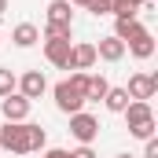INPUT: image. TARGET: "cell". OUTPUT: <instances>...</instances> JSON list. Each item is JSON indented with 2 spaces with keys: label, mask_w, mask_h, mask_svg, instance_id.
Segmentation results:
<instances>
[{
  "label": "cell",
  "mask_w": 158,
  "mask_h": 158,
  "mask_svg": "<svg viewBox=\"0 0 158 158\" xmlns=\"http://www.w3.org/2000/svg\"><path fill=\"white\" fill-rule=\"evenodd\" d=\"M125 121H129V132L136 136V140H151L155 136V110H151V103H143V99H132L125 110Z\"/></svg>",
  "instance_id": "cell-1"
},
{
  "label": "cell",
  "mask_w": 158,
  "mask_h": 158,
  "mask_svg": "<svg viewBox=\"0 0 158 158\" xmlns=\"http://www.w3.org/2000/svg\"><path fill=\"white\" fill-rule=\"evenodd\" d=\"M0 147H7L11 155H30L26 121H7V125H0Z\"/></svg>",
  "instance_id": "cell-2"
},
{
  "label": "cell",
  "mask_w": 158,
  "mask_h": 158,
  "mask_svg": "<svg viewBox=\"0 0 158 158\" xmlns=\"http://www.w3.org/2000/svg\"><path fill=\"white\" fill-rule=\"evenodd\" d=\"M85 103H88V99L81 96V92L70 85V81H59V85H55V107H59L63 114H77Z\"/></svg>",
  "instance_id": "cell-3"
},
{
  "label": "cell",
  "mask_w": 158,
  "mask_h": 158,
  "mask_svg": "<svg viewBox=\"0 0 158 158\" xmlns=\"http://www.w3.org/2000/svg\"><path fill=\"white\" fill-rule=\"evenodd\" d=\"M70 132L77 136L81 143H88V147H92V140L99 136V118H92V114L77 110V114H70Z\"/></svg>",
  "instance_id": "cell-4"
},
{
  "label": "cell",
  "mask_w": 158,
  "mask_h": 158,
  "mask_svg": "<svg viewBox=\"0 0 158 158\" xmlns=\"http://www.w3.org/2000/svg\"><path fill=\"white\" fill-rule=\"evenodd\" d=\"M129 99H155V92H158V74H132L129 77Z\"/></svg>",
  "instance_id": "cell-5"
},
{
  "label": "cell",
  "mask_w": 158,
  "mask_h": 158,
  "mask_svg": "<svg viewBox=\"0 0 158 158\" xmlns=\"http://www.w3.org/2000/svg\"><path fill=\"white\" fill-rule=\"evenodd\" d=\"M15 88H19V96H26V99L33 103V99H40V96L48 92V77H44L40 70H26V74L19 77V85H15Z\"/></svg>",
  "instance_id": "cell-6"
},
{
  "label": "cell",
  "mask_w": 158,
  "mask_h": 158,
  "mask_svg": "<svg viewBox=\"0 0 158 158\" xmlns=\"http://www.w3.org/2000/svg\"><path fill=\"white\" fill-rule=\"evenodd\" d=\"M30 107H33V103H30L26 96H19V92H11V96L0 99V110H4L7 121H26L30 118Z\"/></svg>",
  "instance_id": "cell-7"
},
{
  "label": "cell",
  "mask_w": 158,
  "mask_h": 158,
  "mask_svg": "<svg viewBox=\"0 0 158 158\" xmlns=\"http://www.w3.org/2000/svg\"><path fill=\"white\" fill-rule=\"evenodd\" d=\"M70 40H48L44 37V59L52 63V66H59V70H66L70 66Z\"/></svg>",
  "instance_id": "cell-8"
},
{
  "label": "cell",
  "mask_w": 158,
  "mask_h": 158,
  "mask_svg": "<svg viewBox=\"0 0 158 158\" xmlns=\"http://www.w3.org/2000/svg\"><path fill=\"white\" fill-rule=\"evenodd\" d=\"M88 66H96V44L81 40V44L70 48V66L66 70H88Z\"/></svg>",
  "instance_id": "cell-9"
},
{
  "label": "cell",
  "mask_w": 158,
  "mask_h": 158,
  "mask_svg": "<svg viewBox=\"0 0 158 158\" xmlns=\"http://www.w3.org/2000/svg\"><path fill=\"white\" fill-rule=\"evenodd\" d=\"M96 59H103V63H118V59H125V44H121L114 33L103 37L99 44H96Z\"/></svg>",
  "instance_id": "cell-10"
},
{
  "label": "cell",
  "mask_w": 158,
  "mask_h": 158,
  "mask_svg": "<svg viewBox=\"0 0 158 158\" xmlns=\"http://www.w3.org/2000/svg\"><path fill=\"white\" fill-rule=\"evenodd\" d=\"M140 33H147V26H140L136 19H118V22H114V37H118L121 44H129V40H136Z\"/></svg>",
  "instance_id": "cell-11"
},
{
  "label": "cell",
  "mask_w": 158,
  "mask_h": 158,
  "mask_svg": "<svg viewBox=\"0 0 158 158\" xmlns=\"http://www.w3.org/2000/svg\"><path fill=\"white\" fill-rule=\"evenodd\" d=\"M11 40H15L19 48H33V44L40 40V30L33 26V22H19V26L11 30Z\"/></svg>",
  "instance_id": "cell-12"
},
{
  "label": "cell",
  "mask_w": 158,
  "mask_h": 158,
  "mask_svg": "<svg viewBox=\"0 0 158 158\" xmlns=\"http://www.w3.org/2000/svg\"><path fill=\"white\" fill-rule=\"evenodd\" d=\"M48 22H55V26H74L70 0H52V4H48Z\"/></svg>",
  "instance_id": "cell-13"
},
{
  "label": "cell",
  "mask_w": 158,
  "mask_h": 158,
  "mask_svg": "<svg viewBox=\"0 0 158 158\" xmlns=\"http://www.w3.org/2000/svg\"><path fill=\"white\" fill-rule=\"evenodd\" d=\"M125 52H132L136 59H151V55H155V37H151V30H147V33H140L136 40H129V44H125Z\"/></svg>",
  "instance_id": "cell-14"
},
{
  "label": "cell",
  "mask_w": 158,
  "mask_h": 158,
  "mask_svg": "<svg viewBox=\"0 0 158 158\" xmlns=\"http://www.w3.org/2000/svg\"><path fill=\"white\" fill-rule=\"evenodd\" d=\"M107 88H110V81L103 77V74H88V85H85V99H103V96H107Z\"/></svg>",
  "instance_id": "cell-15"
},
{
  "label": "cell",
  "mask_w": 158,
  "mask_h": 158,
  "mask_svg": "<svg viewBox=\"0 0 158 158\" xmlns=\"http://www.w3.org/2000/svg\"><path fill=\"white\" fill-rule=\"evenodd\" d=\"M103 103H107V110H114V114H121L132 99H129V92L125 88H107V96H103Z\"/></svg>",
  "instance_id": "cell-16"
},
{
  "label": "cell",
  "mask_w": 158,
  "mask_h": 158,
  "mask_svg": "<svg viewBox=\"0 0 158 158\" xmlns=\"http://www.w3.org/2000/svg\"><path fill=\"white\" fill-rule=\"evenodd\" d=\"M26 132H30V151H44V147H48V132H44L40 125L26 121Z\"/></svg>",
  "instance_id": "cell-17"
},
{
  "label": "cell",
  "mask_w": 158,
  "mask_h": 158,
  "mask_svg": "<svg viewBox=\"0 0 158 158\" xmlns=\"http://www.w3.org/2000/svg\"><path fill=\"white\" fill-rule=\"evenodd\" d=\"M44 37L48 40H70L74 37V26H55V22H48V26H44Z\"/></svg>",
  "instance_id": "cell-18"
},
{
  "label": "cell",
  "mask_w": 158,
  "mask_h": 158,
  "mask_svg": "<svg viewBox=\"0 0 158 158\" xmlns=\"http://www.w3.org/2000/svg\"><path fill=\"white\" fill-rule=\"evenodd\" d=\"M15 85H19V77H15L7 66H0V99H4V96H11V92H15Z\"/></svg>",
  "instance_id": "cell-19"
},
{
  "label": "cell",
  "mask_w": 158,
  "mask_h": 158,
  "mask_svg": "<svg viewBox=\"0 0 158 158\" xmlns=\"http://www.w3.org/2000/svg\"><path fill=\"white\" fill-rule=\"evenodd\" d=\"M114 7H118V0H92L88 4L92 15H114Z\"/></svg>",
  "instance_id": "cell-20"
},
{
  "label": "cell",
  "mask_w": 158,
  "mask_h": 158,
  "mask_svg": "<svg viewBox=\"0 0 158 158\" xmlns=\"http://www.w3.org/2000/svg\"><path fill=\"white\" fill-rule=\"evenodd\" d=\"M136 11H140V7H136L132 0H118V7H114V19H136Z\"/></svg>",
  "instance_id": "cell-21"
},
{
  "label": "cell",
  "mask_w": 158,
  "mask_h": 158,
  "mask_svg": "<svg viewBox=\"0 0 158 158\" xmlns=\"http://www.w3.org/2000/svg\"><path fill=\"white\" fill-rule=\"evenodd\" d=\"M70 85H74V88L81 92V96H85V85H88V74H85V70H77V74H70Z\"/></svg>",
  "instance_id": "cell-22"
},
{
  "label": "cell",
  "mask_w": 158,
  "mask_h": 158,
  "mask_svg": "<svg viewBox=\"0 0 158 158\" xmlns=\"http://www.w3.org/2000/svg\"><path fill=\"white\" fill-rule=\"evenodd\" d=\"M147 147H143V158H158V140L151 136V140H143Z\"/></svg>",
  "instance_id": "cell-23"
},
{
  "label": "cell",
  "mask_w": 158,
  "mask_h": 158,
  "mask_svg": "<svg viewBox=\"0 0 158 158\" xmlns=\"http://www.w3.org/2000/svg\"><path fill=\"white\" fill-rule=\"evenodd\" d=\"M70 158H96V151H92L88 143H81L77 151H70Z\"/></svg>",
  "instance_id": "cell-24"
},
{
  "label": "cell",
  "mask_w": 158,
  "mask_h": 158,
  "mask_svg": "<svg viewBox=\"0 0 158 158\" xmlns=\"http://www.w3.org/2000/svg\"><path fill=\"white\" fill-rule=\"evenodd\" d=\"M44 158H70V151H63V147H48Z\"/></svg>",
  "instance_id": "cell-25"
},
{
  "label": "cell",
  "mask_w": 158,
  "mask_h": 158,
  "mask_svg": "<svg viewBox=\"0 0 158 158\" xmlns=\"http://www.w3.org/2000/svg\"><path fill=\"white\" fill-rule=\"evenodd\" d=\"M70 4H77V7H88V4H92V0H70Z\"/></svg>",
  "instance_id": "cell-26"
},
{
  "label": "cell",
  "mask_w": 158,
  "mask_h": 158,
  "mask_svg": "<svg viewBox=\"0 0 158 158\" xmlns=\"http://www.w3.org/2000/svg\"><path fill=\"white\" fill-rule=\"evenodd\" d=\"M132 4H136V7H147V4H151V0H132Z\"/></svg>",
  "instance_id": "cell-27"
},
{
  "label": "cell",
  "mask_w": 158,
  "mask_h": 158,
  "mask_svg": "<svg viewBox=\"0 0 158 158\" xmlns=\"http://www.w3.org/2000/svg\"><path fill=\"white\" fill-rule=\"evenodd\" d=\"M4 11H7V0H0V15H4Z\"/></svg>",
  "instance_id": "cell-28"
},
{
  "label": "cell",
  "mask_w": 158,
  "mask_h": 158,
  "mask_svg": "<svg viewBox=\"0 0 158 158\" xmlns=\"http://www.w3.org/2000/svg\"><path fill=\"white\" fill-rule=\"evenodd\" d=\"M118 158H132V155H118Z\"/></svg>",
  "instance_id": "cell-29"
}]
</instances>
